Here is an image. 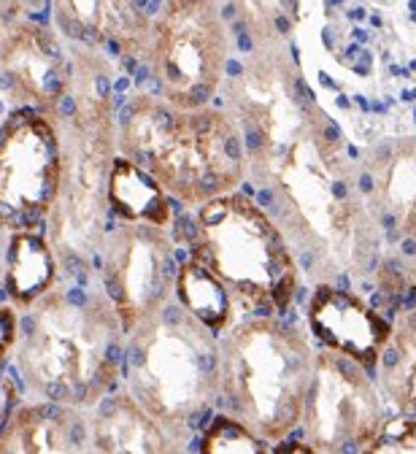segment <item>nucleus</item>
Returning a JSON list of instances; mask_svg holds the SVG:
<instances>
[{
    "mask_svg": "<svg viewBox=\"0 0 416 454\" xmlns=\"http://www.w3.org/2000/svg\"><path fill=\"white\" fill-rule=\"evenodd\" d=\"M114 303L82 287L51 290L33 303L20 344V368L43 401L74 409L95 406L114 389L122 349Z\"/></svg>",
    "mask_w": 416,
    "mask_h": 454,
    "instance_id": "obj_1",
    "label": "nucleus"
},
{
    "mask_svg": "<svg viewBox=\"0 0 416 454\" xmlns=\"http://www.w3.org/2000/svg\"><path fill=\"white\" fill-rule=\"evenodd\" d=\"M63 184L57 120L20 108L0 128V231H38Z\"/></svg>",
    "mask_w": 416,
    "mask_h": 454,
    "instance_id": "obj_2",
    "label": "nucleus"
},
{
    "mask_svg": "<svg viewBox=\"0 0 416 454\" xmlns=\"http://www.w3.org/2000/svg\"><path fill=\"white\" fill-rule=\"evenodd\" d=\"M219 38L211 9L203 0H168L154 27L152 82L154 90L182 111L200 108L214 90Z\"/></svg>",
    "mask_w": 416,
    "mask_h": 454,
    "instance_id": "obj_3",
    "label": "nucleus"
},
{
    "mask_svg": "<svg viewBox=\"0 0 416 454\" xmlns=\"http://www.w3.org/2000/svg\"><path fill=\"white\" fill-rule=\"evenodd\" d=\"M160 227L138 224L119 231L106 252L103 287L122 330H133L165 301V284L173 278V260L160 247Z\"/></svg>",
    "mask_w": 416,
    "mask_h": 454,
    "instance_id": "obj_4",
    "label": "nucleus"
},
{
    "mask_svg": "<svg viewBox=\"0 0 416 454\" xmlns=\"http://www.w3.org/2000/svg\"><path fill=\"white\" fill-rule=\"evenodd\" d=\"M71 82L74 63L43 27L22 25L0 41V87L20 108H33L57 120Z\"/></svg>",
    "mask_w": 416,
    "mask_h": 454,
    "instance_id": "obj_5",
    "label": "nucleus"
},
{
    "mask_svg": "<svg viewBox=\"0 0 416 454\" xmlns=\"http://www.w3.org/2000/svg\"><path fill=\"white\" fill-rule=\"evenodd\" d=\"M54 17L66 35L114 57L128 54L146 33L144 0H54Z\"/></svg>",
    "mask_w": 416,
    "mask_h": 454,
    "instance_id": "obj_6",
    "label": "nucleus"
},
{
    "mask_svg": "<svg viewBox=\"0 0 416 454\" xmlns=\"http://www.w3.org/2000/svg\"><path fill=\"white\" fill-rule=\"evenodd\" d=\"M84 443H90V422L79 409L54 401L20 406L0 427V451H82Z\"/></svg>",
    "mask_w": 416,
    "mask_h": 454,
    "instance_id": "obj_7",
    "label": "nucleus"
},
{
    "mask_svg": "<svg viewBox=\"0 0 416 454\" xmlns=\"http://www.w3.org/2000/svg\"><path fill=\"white\" fill-rule=\"evenodd\" d=\"M57 249L41 231H14L4 252V284L12 301L33 306L57 287Z\"/></svg>",
    "mask_w": 416,
    "mask_h": 454,
    "instance_id": "obj_8",
    "label": "nucleus"
},
{
    "mask_svg": "<svg viewBox=\"0 0 416 454\" xmlns=\"http://www.w3.org/2000/svg\"><path fill=\"white\" fill-rule=\"evenodd\" d=\"M157 425L133 397L103 395L90 422V443L98 451H157L162 449Z\"/></svg>",
    "mask_w": 416,
    "mask_h": 454,
    "instance_id": "obj_9",
    "label": "nucleus"
},
{
    "mask_svg": "<svg viewBox=\"0 0 416 454\" xmlns=\"http://www.w3.org/2000/svg\"><path fill=\"white\" fill-rule=\"evenodd\" d=\"M106 192H108L111 211L116 216H122L128 222L154 224V227H162L168 222V203L157 179L130 157L111 160Z\"/></svg>",
    "mask_w": 416,
    "mask_h": 454,
    "instance_id": "obj_10",
    "label": "nucleus"
},
{
    "mask_svg": "<svg viewBox=\"0 0 416 454\" xmlns=\"http://www.w3.org/2000/svg\"><path fill=\"white\" fill-rule=\"evenodd\" d=\"M176 290H178V301H182L187 311H192L206 325L219 327L227 311V298H224V290L216 284V278L208 273V268L198 262L184 265L176 278Z\"/></svg>",
    "mask_w": 416,
    "mask_h": 454,
    "instance_id": "obj_11",
    "label": "nucleus"
},
{
    "mask_svg": "<svg viewBox=\"0 0 416 454\" xmlns=\"http://www.w3.org/2000/svg\"><path fill=\"white\" fill-rule=\"evenodd\" d=\"M20 338V319L12 309L0 306V363L6 360V355L14 349Z\"/></svg>",
    "mask_w": 416,
    "mask_h": 454,
    "instance_id": "obj_12",
    "label": "nucleus"
},
{
    "mask_svg": "<svg viewBox=\"0 0 416 454\" xmlns=\"http://www.w3.org/2000/svg\"><path fill=\"white\" fill-rule=\"evenodd\" d=\"M244 128H247V144H249V149H260V144H263V133H260L252 122H247Z\"/></svg>",
    "mask_w": 416,
    "mask_h": 454,
    "instance_id": "obj_13",
    "label": "nucleus"
},
{
    "mask_svg": "<svg viewBox=\"0 0 416 454\" xmlns=\"http://www.w3.org/2000/svg\"><path fill=\"white\" fill-rule=\"evenodd\" d=\"M12 401H9V395H6V389H4V395H0V427L6 425V419L12 417Z\"/></svg>",
    "mask_w": 416,
    "mask_h": 454,
    "instance_id": "obj_14",
    "label": "nucleus"
},
{
    "mask_svg": "<svg viewBox=\"0 0 416 454\" xmlns=\"http://www.w3.org/2000/svg\"><path fill=\"white\" fill-rule=\"evenodd\" d=\"M397 360H400L397 349H389V352L384 355V365H387V368H395V365H397Z\"/></svg>",
    "mask_w": 416,
    "mask_h": 454,
    "instance_id": "obj_15",
    "label": "nucleus"
},
{
    "mask_svg": "<svg viewBox=\"0 0 416 454\" xmlns=\"http://www.w3.org/2000/svg\"><path fill=\"white\" fill-rule=\"evenodd\" d=\"M276 27H279V33H284V35L292 30V25H289V20H286V17H276Z\"/></svg>",
    "mask_w": 416,
    "mask_h": 454,
    "instance_id": "obj_16",
    "label": "nucleus"
},
{
    "mask_svg": "<svg viewBox=\"0 0 416 454\" xmlns=\"http://www.w3.org/2000/svg\"><path fill=\"white\" fill-rule=\"evenodd\" d=\"M325 133H327V138H330V141H338V138H341V133H338V128H335V125H327V130H325Z\"/></svg>",
    "mask_w": 416,
    "mask_h": 454,
    "instance_id": "obj_17",
    "label": "nucleus"
},
{
    "mask_svg": "<svg viewBox=\"0 0 416 454\" xmlns=\"http://www.w3.org/2000/svg\"><path fill=\"white\" fill-rule=\"evenodd\" d=\"M403 252H405V254H416V241H405V244H403Z\"/></svg>",
    "mask_w": 416,
    "mask_h": 454,
    "instance_id": "obj_18",
    "label": "nucleus"
},
{
    "mask_svg": "<svg viewBox=\"0 0 416 454\" xmlns=\"http://www.w3.org/2000/svg\"><path fill=\"white\" fill-rule=\"evenodd\" d=\"M349 17H351V20H363V17H365V12H363V9H351V12H349Z\"/></svg>",
    "mask_w": 416,
    "mask_h": 454,
    "instance_id": "obj_19",
    "label": "nucleus"
},
{
    "mask_svg": "<svg viewBox=\"0 0 416 454\" xmlns=\"http://www.w3.org/2000/svg\"><path fill=\"white\" fill-rule=\"evenodd\" d=\"M351 35L357 38V41H365L368 35H365V30H360V27H357V30H351Z\"/></svg>",
    "mask_w": 416,
    "mask_h": 454,
    "instance_id": "obj_20",
    "label": "nucleus"
},
{
    "mask_svg": "<svg viewBox=\"0 0 416 454\" xmlns=\"http://www.w3.org/2000/svg\"><path fill=\"white\" fill-rule=\"evenodd\" d=\"M360 187H363L365 192H371V187H373V184H371V176H363V184H360Z\"/></svg>",
    "mask_w": 416,
    "mask_h": 454,
    "instance_id": "obj_21",
    "label": "nucleus"
}]
</instances>
